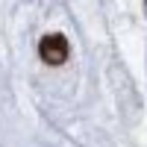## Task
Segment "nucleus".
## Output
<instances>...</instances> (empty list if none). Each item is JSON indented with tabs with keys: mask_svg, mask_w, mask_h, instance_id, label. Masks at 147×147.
<instances>
[{
	"mask_svg": "<svg viewBox=\"0 0 147 147\" xmlns=\"http://www.w3.org/2000/svg\"><path fill=\"white\" fill-rule=\"evenodd\" d=\"M38 53H41V59L47 65H62L68 59V41H65V35H59V32L44 35L41 44H38Z\"/></svg>",
	"mask_w": 147,
	"mask_h": 147,
	"instance_id": "obj_1",
	"label": "nucleus"
}]
</instances>
